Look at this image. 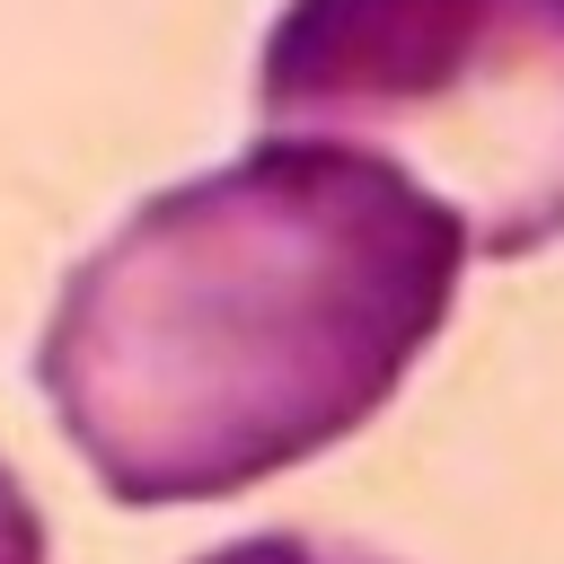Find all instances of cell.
I'll return each instance as SVG.
<instances>
[{
  "instance_id": "obj_2",
  "label": "cell",
  "mask_w": 564,
  "mask_h": 564,
  "mask_svg": "<svg viewBox=\"0 0 564 564\" xmlns=\"http://www.w3.org/2000/svg\"><path fill=\"white\" fill-rule=\"evenodd\" d=\"M256 115L397 159L494 264L564 238V0H282Z\"/></svg>"
},
{
  "instance_id": "obj_1",
  "label": "cell",
  "mask_w": 564,
  "mask_h": 564,
  "mask_svg": "<svg viewBox=\"0 0 564 564\" xmlns=\"http://www.w3.org/2000/svg\"><path fill=\"white\" fill-rule=\"evenodd\" d=\"M467 256V220L397 159L264 132L62 273L35 335L44 414L123 511L229 502L388 414Z\"/></svg>"
},
{
  "instance_id": "obj_3",
  "label": "cell",
  "mask_w": 564,
  "mask_h": 564,
  "mask_svg": "<svg viewBox=\"0 0 564 564\" xmlns=\"http://www.w3.org/2000/svg\"><path fill=\"white\" fill-rule=\"evenodd\" d=\"M194 564H388L370 546H335V538H308V529H256V538H229Z\"/></svg>"
}]
</instances>
